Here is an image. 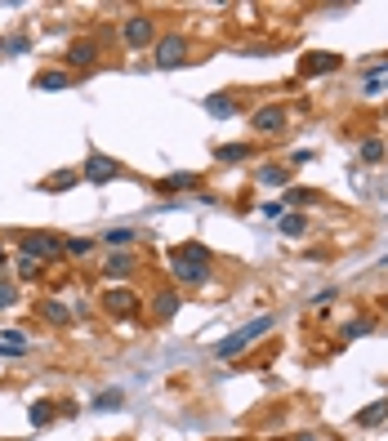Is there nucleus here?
<instances>
[{"label": "nucleus", "instance_id": "1", "mask_svg": "<svg viewBox=\"0 0 388 441\" xmlns=\"http://www.w3.org/2000/svg\"><path fill=\"white\" fill-rule=\"evenodd\" d=\"M210 267H214L210 250L197 245V241L174 245V250H169V272L183 281V286H205V281H210Z\"/></svg>", "mask_w": 388, "mask_h": 441}, {"label": "nucleus", "instance_id": "2", "mask_svg": "<svg viewBox=\"0 0 388 441\" xmlns=\"http://www.w3.org/2000/svg\"><path fill=\"white\" fill-rule=\"evenodd\" d=\"M277 326V316H259V321H250V326H241V330H233L223 343H214V357L219 361H233V357H241V352L250 348L259 335H268V330Z\"/></svg>", "mask_w": 388, "mask_h": 441}, {"label": "nucleus", "instance_id": "3", "mask_svg": "<svg viewBox=\"0 0 388 441\" xmlns=\"http://www.w3.org/2000/svg\"><path fill=\"white\" fill-rule=\"evenodd\" d=\"M22 254L36 259V263H50V259L63 254V241L50 237V232H27V237H22Z\"/></svg>", "mask_w": 388, "mask_h": 441}, {"label": "nucleus", "instance_id": "4", "mask_svg": "<svg viewBox=\"0 0 388 441\" xmlns=\"http://www.w3.org/2000/svg\"><path fill=\"white\" fill-rule=\"evenodd\" d=\"M120 36H125V45H130V49H148V45L156 41V22H152L148 14H134V18H125Z\"/></svg>", "mask_w": 388, "mask_h": 441}, {"label": "nucleus", "instance_id": "5", "mask_svg": "<svg viewBox=\"0 0 388 441\" xmlns=\"http://www.w3.org/2000/svg\"><path fill=\"white\" fill-rule=\"evenodd\" d=\"M183 58H188V41H183V36H165V41L156 45V67H161V71L179 67Z\"/></svg>", "mask_w": 388, "mask_h": 441}, {"label": "nucleus", "instance_id": "6", "mask_svg": "<svg viewBox=\"0 0 388 441\" xmlns=\"http://www.w3.org/2000/svg\"><path fill=\"white\" fill-rule=\"evenodd\" d=\"M120 174V165L116 161H107L103 152H90V161H85V178L94 183V188H103V183H112Z\"/></svg>", "mask_w": 388, "mask_h": 441}, {"label": "nucleus", "instance_id": "7", "mask_svg": "<svg viewBox=\"0 0 388 441\" xmlns=\"http://www.w3.org/2000/svg\"><path fill=\"white\" fill-rule=\"evenodd\" d=\"M250 125L259 130V134H277V130L286 125V107H282V103H268V107H259V112L250 116Z\"/></svg>", "mask_w": 388, "mask_h": 441}, {"label": "nucleus", "instance_id": "8", "mask_svg": "<svg viewBox=\"0 0 388 441\" xmlns=\"http://www.w3.org/2000/svg\"><path fill=\"white\" fill-rule=\"evenodd\" d=\"M339 63H344L339 54H308L304 67H299V76H321V71H335Z\"/></svg>", "mask_w": 388, "mask_h": 441}, {"label": "nucleus", "instance_id": "9", "mask_svg": "<svg viewBox=\"0 0 388 441\" xmlns=\"http://www.w3.org/2000/svg\"><path fill=\"white\" fill-rule=\"evenodd\" d=\"M22 352H32V339L22 330H5L0 335V357H22Z\"/></svg>", "mask_w": 388, "mask_h": 441}, {"label": "nucleus", "instance_id": "10", "mask_svg": "<svg viewBox=\"0 0 388 441\" xmlns=\"http://www.w3.org/2000/svg\"><path fill=\"white\" fill-rule=\"evenodd\" d=\"M103 303H107V312H116V316H130V312H134V290H107L103 294Z\"/></svg>", "mask_w": 388, "mask_h": 441}, {"label": "nucleus", "instance_id": "11", "mask_svg": "<svg viewBox=\"0 0 388 441\" xmlns=\"http://www.w3.org/2000/svg\"><path fill=\"white\" fill-rule=\"evenodd\" d=\"M32 90H45V94H58V90H71V76L67 71H41L32 80Z\"/></svg>", "mask_w": 388, "mask_h": 441}, {"label": "nucleus", "instance_id": "12", "mask_svg": "<svg viewBox=\"0 0 388 441\" xmlns=\"http://www.w3.org/2000/svg\"><path fill=\"white\" fill-rule=\"evenodd\" d=\"M179 303H183V299H179L174 290H161V294L152 299V316H156V321H169V316L179 312Z\"/></svg>", "mask_w": 388, "mask_h": 441}, {"label": "nucleus", "instance_id": "13", "mask_svg": "<svg viewBox=\"0 0 388 441\" xmlns=\"http://www.w3.org/2000/svg\"><path fill=\"white\" fill-rule=\"evenodd\" d=\"M94 58H99V45H94V41H76V45L67 49V63L71 67H90Z\"/></svg>", "mask_w": 388, "mask_h": 441}, {"label": "nucleus", "instance_id": "14", "mask_svg": "<svg viewBox=\"0 0 388 441\" xmlns=\"http://www.w3.org/2000/svg\"><path fill=\"white\" fill-rule=\"evenodd\" d=\"M36 308H41V316L50 326H67L71 321V308H67V303H58V299H45V303H36Z\"/></svg>", "mask_w": 388, "mask_h": 441}, {"label": "nucleus", "instance_id": "15", "mask_svg": "<svg viewBox=\"0 0 388 441\" xmlns=\"http://www.w3.org/2000/svg\"><path fill=\"white\" fill-rule=\"evenodd\" d=\"M259 183H268V188H290V165H259Z\"/></svg>", "mask_w": 388, "mask_h": 441}, {"label": "nucleus", "instance_id": "16", "mask_svg": "<svg viewBox=\"0 0 388 441\" xmlns=\"http://www.w3.org/2000/svg\"><path fill=\"white\" fill-rule=\"evenodd\" d=\"M214 161H223V165L250 161V143H228V147H214Z\"/></svg>", "mask_w": 388, "mask_h": 441}, {"label": "nucleus", "instance_id": "17", "mask_svg": "<svg viewBox=\"0 0 388 441\" xmlns=\"http://www.w3.org/2000/svg\"><path fill=\"white\" fill-rule=\"evenodd\" d=\"M321 201V192H312V188H286L282 192V205H317Z\"/></svg>", "mask_w": 388, "mask_h": 441}, {"label": "nucleus", "instance_id": "18", "mask_svg": "<svg viewBox=\"0 0 388 441\" xmlns=\"http://www.w3.org/2000/svg\"><path fill=\"white\" fill-rule=\"evenodd\" d=\"M76 183H81L76 169H58V174H50L41 188H45V192H63V188H76Z\"/></svg>", "mask_w": 388, "mask_h": 441}, {"label": "nucleus", "instance_id": "19", "mask_svg": "<svg viewBox=\"0 0 388 441\" xmlns=\"http://www.w3.org/2000/svg\"><path fill=\"white\" fill-rule=\"evenodd\" d=\"M58 414V406L54 401H32V410H27V419H32V428H45Z\"/></svg>", "mask_w": 388, "mask_h": 441}, {"label": "nucleus", "instance_id": "20", "mask_svg": "<svg viewBox=\"0 0 388 441\" xmlns=\"http://www.w3.org/2000/svg\"><path fill=\"white\" fill-rule=\"evenodd\" d=\"M205 112H210V116H233L237 103H233L228 94H210V98H205Z\"/></svg>", "mask_w": 388, "mask_h": 441}, {"label": "nucleus", "instance_id": "21", "mask_svg": "<svg viewBox=\"0 0 388 441\" xmlns=\"http://www.w3.org/2000/svg\"><path fill=\"white\" fill-rule=\"evenodd\" d=\"M384 419H388V401H375V406H366V410L357 414L361 428H375V424H384Z\"/></svg>", "mask_w": 388, "mask_h": 441}, {"label": "nucleus", "instance_id": "22", "mask_svg": "<svg viewBox=\"0 0 388 441\" xmlns=\"http://www.w3.org/2000/svg\"><path fill=\"white\" fill-rule=\"evenodd\" d=\"M134 237H139L134 227H107V232H103V245H112V250H120V245H130Z\"/></svg>", "mask_w": 388, "mask_h": 441}, {"label": "nucleus", "instance_id": "23", "mask_svg": "<svg viewBox=\"0 0 388 441\" xmlns=\"http://www.w3.org/2000/svg\"><path fill=\"white\" fill-rule=\"evenodd\" d=\"M357 152H361V161H366V165H380L384 161V143L380 139H361Z\"/></svg>", "mask_w": 388, "mask_h": 441}, {"label": "nucleus", "instance_id": "24", "mask_svg": "<svg viewBox=\"0 0 388 441\" xmlns=\"http://www.w3.org/2000/svg\"><path fill=\"white\" fill-rule=\"evenodd\" d=\"M134 272V259H130V254H112V259H107V276H130Z\"/></svg>", "mask_w": 388, "mask_h": 441}, {"label": "nucleus", "instance_id": "25", "mask_svg": "<svg viewBox=\"0 0 388 441\" xmlns=\"http://www.w3.org/2000/svg\"><path fill=\"white\" fill-rule=\"evenodd\" d=\"M201 183V174H169L165 183H161V192H179V188H197Z\"/></svg>", "mask_w": 388, "mask_h": 441}, {"label": "nucleus", "instance_id": "26", "mask_svg": "<svg viewBox=\"0 0 388 441\" xmlns=\"http://www.w3.org/2000/svg\"><path fill=\"white\" fill-rule=\"evenodd\" d=\"M282 232H286V237H304V232H308V218H304V214H286V218H282Z\"/></svg>", "mask_w": 388, "mask_h": 441}, {"label": "nucleus", "instance_id": "27", "mask_svg": "<svg viewBox=\"0 0 388 441\" xmlns=\"http://www.w3.org/2000/svg\"><path fill=\"white\" fill-rule=\"evenodd\" d=\"M94 250L90 237H76V241H63V254H71V259H85V254Z\"/></svg>", "mask_w": 388, "mask_h": 441}, {"label": "nucleus", "instance_id": "28", "mask_svg": "<svg viewBox=\"0 0 388 441\" xmlns=\"http://www.w3.org/2000/svg\"><path fill=\"white\" fill-rule=\"evenodd\" d=\"M116 406H120V388H107L94 397V410H116Z\"/></svg>", "mask_w": 388, "mask_h": 441}, {"label": "nucleus", "instance_id": "29", "mask_svg": "<svg viewBox=\"0 0 388 441\" xmlns=\"http://www.w3.org/2000/svg\"><path fill=\"white\" fill-rule=\"evenodd\" d=\"M41 267H45V263H36V259L22 254V259H18V281H36V276H41Z\"/></svg>", "mask_w": 388, "mask_h": 441}, {"label": "nucleus", "instance_id": "30", "mask_svg": "<svg viewBox=\"0 0 388 441\" xmlns=\"http://www.w3.org/2000/svg\"><path fill=\"white\" fill-rule=\"evenodd\" d=\"M5 49H9V54H27L32 41H27V36H14V41H0V54H5Z\"/></svg>", "mask_w": 388, "mask_h": 441}, {"label": "nucleus", "instance_id": "31", "mask_svg": "<svg viewBox=\"0 0 388 441\" xmlns=\"http://www.w3.org/2000/svg\"><path fill=\"white\" fill-rule=\"evenodd\" d=\"M361 335H370V321L361 316V321H348L344 326V339H361Z\"/></svg>", "mask_w": 388, "mask_h": 441}, {"label": "nucleus", "instance_id": "32", "mask_svg": "<svg viewBox=\"0 0 388 441\" xmlns=\"http://www.w3.org/2000/svg\"><path fill=\"white\" fill-rule=\"evenodd\" d=\"M14 299H18V290L9 286V281H0V312H5V308H14Z\"/></svg>", "mask_w": 388, "mask_h": 441}, {"label": "nucleus", "instance_id": "33", "mask_svg": "<svg viewBox=\"0 0 388 441\" xmlns=\"http://www.w3.org/2000/svg\"><path fill=\"white\" fill-rule=\"evenodd\" d=\"M9 263V254H5V245H0V267H5Z\"/></svg>", "mask_w": 388, "mask_h": 441}, {"label": "nucleus", "instance_id": "34", "mask_svg": "<svg viewBox=\"0 0 388 441\" xmlns=\"http://www.w3.org/2000/svg\"><path fill=\"white\" fill-rule=\"evenodd\" d=\"M380 85H384V90H388V80H380Z\"/></svg>", "mask_w": 388, "mask_h": 441}]
</instances>
